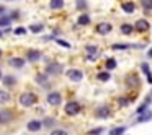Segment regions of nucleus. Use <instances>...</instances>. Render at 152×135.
Wrapping results in <instances>:
<instances>
[{
  "label": "nucleus",
  "instance_id": "obj_1",
  "mask_svg": "<svg viewBox=\"0 0 152 135\" xmlns=\"http://www.w3.org/2000/svg\"><path fill=\"white\" fill-rule=\"evenodd\" d=\"M36 103H38V96L31 91H26L20 96V104L23 106V108H31V106L36 104Z\"/></svg>",
  "mask_w": 152,
  "mask_h": 135
},
{
  "label": "nucleus",
  "instance_id": "obj_2",
  "mask_svg": "<svg viewBox=\"0 0 152 135\" xmlns=\"http://www.w3.org/2000/svg\"><path fill=\"white\" fill-rule=\"evenodd\" d=\"M85 54H87V59H88L90 62H95V60L100 57L98 46H87L85 47Z\"/></svg>",
  "mask_w": 152,
  "mask_h": 135
},
{
  "label": "nucleus",
  "instance_id": "obj_3",
  "mask_svg": "<svg viewBox=\"0 0 152 135\" xmlns=\"http://www.w3.org/2000/svg\"><path fill=\"white\" fill-rule=\"evenodd\" d=\"M67 78L72 80V82H75V83H79V82L83 80V72L79 70V69H69L67 70Z\"/></svg>",
  "mask_w": 152,
  "mask_h": 135
},
{
  "label": "nucleus",
  "instance_id": "obj_4",
  "mask_svg": "<svg viewBox=\"0 0 152 135\" xmlns=\"http://www.w3.org/2000/svg\"><path fill=\"white\" fill-rule=\"evenodd\" d=\"M79 112H80V104H79V103L70 101V103H67V104H66V114L75 116V114H79Z\"/></svg>",
  "mask_w": 152,
  "mask_h": 135
},
{
  "label": "nucleus",
  "instance_id": "obj_5",
  "mask_svg": "<svg viewBox=\"0 0 152 135\" xmlns=\"http://www.w3.org/2000/svg\"><path fill=\"white\" fill-rule=\"evenodd\" d=\"M46 72L49 73V75H59V73L62 72V65L57 64V62H51V64H48Z\"/></svg>",
  "mask_w": 152,
  "mask_h": 135
},
{
  "label": "nucleus",
  "instance_id": "obj_6",
  "mask_svg": "<svg viewBox=\"0 0 152 135\" xmlns=\"http://www.w3.org/2000/svg\"><path fill=\"white\" fill-rule=\"evenodd\" d=\"M110 114H111V109L108 106H100V108L95 109V116L98 119H106V117H110Z\"/></svg>",
  "mask_w": 152,
  "mask_h": 135
},
{
  "label": "nucleus",
  "instance_id": "obj_7",
  "mask_svg": "<svg viewBox=\"0 0 152 135\" xmlns=\"http://www.w3.org/2000/svg\"><path fill=\"white\" fill-rule=\"evenodd\" d=\"M134 30L139 31V33H144V31H147V30H149V21L144 20V18L137 20V21H136V25H134Z\"/></svg>",
  "mask_w": 152,
  "mask_h": 135
},
{
  "label": "nucleus",
  "instance_id": "obj_8",
  "mask_svg": "<svg viewBox=\"0 0 152 135\" xmlns=\"http://www.w3.org/2000/svg\"><path fill=\"white\" fill-rule=\"evenodd\" d=\"M48 103H49L51 106H59L61 104V95L57 91H53L48 95Z\"/></svg>",
  "mask_w": 152,
  "mask_h": 135
},
{
  "label": "nucleus",
  "instance_id": "obj_9",
  "mask_svg": "<svg viewBox=\"0 0 152 135\" xmlns=\"http://www.w3.org/2000/svg\"><path fill=\"white\" fill-rule=\"evenodd\" d=\"M139 77L134 75V73H131V75L126 77V85L129 86V88H136V86H139Z\"/></svg>",
  "mask_w": 152,
  "mask_h": 135
},
{
  "label": "nucleus",
  "instance_id": "obj_10",
  "mask_svg": "<svg viewBox=\"0 0 152 135\" xmlns=\"http://www.w3.org/2000/svg\"><path fill=\"white\" fill-rule=\"evenodd\" d=\"M113 30V26L110 23H98L96 25V33L98 34H108Z\"/></svg>",
  "mask_w": 152,
  "mask_h": 135
},
{
  "label": "nucleus",
  "instance_id": "obj_11",
  "mask_svg": "<svg viewBox=\"0 0 152 135\" xmlns=\"http://www.w3.org/2000/svg\"><path fill=\"white\" fill-rule=\"evenodd\" d=\"M12 119H13L12 111H0V124H8Z\"/></svg>",
  "mask_w": 152,
  "mask_h": 135
},
{
  "label": "nucleus",
  "instance_id": "obj_12",
  "mask_svg": "<svg viewBox=\"0 0 152 135\" xmlns=\"http://www.w3.org/2000/svg\"><path fill=\"white\" fill-rule=\"evenodd\" d=\"M39 57H41V52L36 49H30L26 52V59L30 60V62H36V60H39Z\"/></svg>",
  "mask_w": 152,
  "mask_h": 135
},
{
  "label": "nucleus",
  "instance_id": "obj_13",
  "mask_svg": "<svg viewBox=\"0 0 152 135\" xmlns=\"http://www.w3.org/2000/svg\"><path fill=\"white\" fill-rule=\"evenodd\" d=\"M26 127H28V130H30V132H39L41 127H43V122H41V121H30Z\"/></svg>",
  "mask_w": 152,
  "mask_h": 135
},
{
  "label": "nucleus",
  "instance_id": "obj_14",
  "mask_svg": "<svg viewBox=\"0 0 152 135\" xmlns=\"http://www.w3.org/2000/svg\"><path fill=\"white\" fill-rule=\"evenodd\" d=\"M10 65L15 67V69H21L25 65V60L21 57H13V59H10Z\"/></svg>",
  "mask_w": 152,
  "mask_h": 135
},
{
  "label": "nucleus",
  "instance_id": "obj_15",
  "mask_svg": "<svg viewBox=\"0 0 152 135\" xmlns=\"http://www.w3.org/2000/svg\"><path fill=\"white\" fill-rule=\"evenodd\" d=\"M12 99L10 93L5 91V90H0V104H5V103H8Z\"/></svg>",
  "mask_w": 152,
  "mask_h": 135
},
{
  "label": "nucleus",
  "instance_id": "obj_16",
  "mask_svg": "<svg viewBox=\"0 0 152 135\" xmlns=\"http://www.w3.org/2000/svg\"><path fill=\"white\" fill-rule=\"evenodd\" d=\"M151 103H152V98H151V96H147V98H145V101H144V104L139 106V108H137L136 114H142V112H145V109H147V106L151 104Z\"/></svg>",
  "mask_w": 152,
  "mask_h": 135
},
{
  "label": "nucleus",
  "instance_id": "obj_17",
  "mask_svg": "<svg viewBox=\"0 0 152 135\" xmlns=\"http://www.w3.org/2000/svg\"><path fill=\"white\" fill-rule=\"evenodd\" d=\"M49 7L53 8V10H61V8L64 7V0H51Z\"/></svg>",
  "mask_w": 152,
  "mask_h": 135
},
{
  "label": "nucleus",
  "instance_id": "obj_18",
  "mask_svg": "<svg viewBox=\"0 0 152 135\" xmlns=\"http://www.w3.org/2000/svg\"><path fill=\"white\" fill-rule=\"evenodd\" d=\"M2 82L5 83V86H13L15 83H17V78H15V77H12V75H5Z\"/></svg>",
  "mask_w": 152,
  "mask_h": 135
},
{
  "label": "nucleus",
  "instance_id": "obj_19",
  "mask_svg": "<svg viewBox=\"0 0 152 135\" xmlns=\"http://www.w3.org/2000/svg\"><path fill=\"white\" fill-rule=\"evenodd\" d=\"M141 69H142V72L145 73V77H147V82L152 85V73H151V69H149V65H147V64H142Z\"/></svg>",
  "mask_w": 152,
  "mask_h": 135
},
{
  "label": "nucleus",
  "instance_id": "obj_20",
  "mask_svg": "<svg viewBox=\"0 0 152 135\" xmlns=\"http://www.w3.org/2000/svg\"><path fill=\"white\" fill-rule=\"evenodd\" d=\"M123 10H124L126 13H132V12L136 10V5L132 4V2H124V4H123Z\"/></svg>",
  "mask_w": 152,
  "mask_h": 135
},
{
  "label": "nucleus",
  "instance_id": "obj_21",
  "mask_svg": "<svg viewBox=\"0 0 152 135\" xmlns=\"http://www.w3.org/2000/svg\"><path fill=\"white\" fill-rule=\"evenodd\" d=\"M151 119H152V112L145 111V112H142V116L137 117V122H145V121H151Z\"/></svg>",
  "mask_w": 152,
  "mask_h": 135
},
{
  "label": "nucleus",
  "instance_id": "obj_22",
  "mask_svg": "<svg viewBox=\"0 0 152 135\" xmlns=\"http://www.w3.org/2000/svg\"><path fill=\"white\" fill-rule=\"evenodd\" d=\"M142 8H144V13L147 15L152 10V0H142Z\"/></svg>",
  "mask_w": 152,
  "mask_h": 135
},
{
  "label": "nucleus",
  "instance_id": "obj_23",
  "mask_svg": "<svg viewBox=\"0 0 152 135\" xmlns=\"http://www.w3.org/2000/svg\"><path fill=\"white\" fill-rule=\"evenodd\" d=\"M96 78H98L100 82H108V80L111 78V75H110V72H100L98 75H96Z\"/></svg>",
  "mask_w": 152,
  "mask_h": 135
},
{
  "label": "nucleus",
  "instance_id": "obj_24",
  "mask_svg": "<svg viewBox=\"0 0 152 135\" xmlns=\"http://www.w3.org/2000/svg\"><path fill=\"white\" fill-rule=\"evenodd\" d=\"M88 23H90V17H88V15H82V17L79 18V25H80V26H87Z\"/></svg>",
  "mask_w": 152,
  "mask_h": 135
},
{
  "label": "nucleus",
  "instance_id": "obj_25",
  "mask_svg": "<svg viewBox=\"0 0 152 135\" xmlns=\"http://www.w3.org/2000/svg\"><path fill=\"white\" fill-rule=\"evenodd\" d=\"M132 31H134V28L131 26V25H121V33H124V34H131Z\"/></svg>",
  "mask_w": 152,
  "mask_h": 135
},
{
  "label": "nucleus",
  "instance_id": "obj_26",
  "mask_svg": "<svg viewBox=\"0 0 152 135\" xmlns=\"http://www.w3.org/2000/svg\"><path fill=\"white\" fill-rule=\"evenodd\" d=\"M126 132V127H116L113 130H110V135H123Z\"/></svg>",
  "mask_w": 152,
  "mask_h": 135
},
{
  "label": "nucleus",
  "instance_id": "obj_27",
  "mask_svg": "<svg viewBox=\"0 0 152 135\" xmlns=\"http://www.w3.org/2000/svg\"><path fill=\"white\" fill-rule=\"evenodd\" d=\"M43 25H41V23H36V25H31V26H30V31H31V33H39V31H43Z\"/></svg>",
  "mask_w": 152,
  "mask_h": 135
},
{
  "label": "nucleus",
  "instance_id": "obj_28",
  "mask_svg": "<svg viewBox=\"0 0 152 135\" xmlns=\"http://www.w3.org/2000/svg\"><path fill=\"white\" fill-rule=\"evenodd\" d=\"M105 65H106V69H108V70H113V69H116V60L115 59H108Z\"/></svg>",
  "mask_w": 152,
  "mask_h": 135
},
{
  "label": "nucleus",
  "instance_id": "obj_29",
  "mask_svg": "<svg viewBox=\"0 0 152 135\" xmlns=\"http://www.w3.org/2000/svg\"><path fill=\"white\" fill-rule=\"evenodd\" d=\"M128 47H131V46H129V44H113L111 49H115V51H123V49H128Z\"/></svg>",
  "mask_w": 152,
  "mask_h": 135
},
{
  "label": "nucleus",
  "instance_id": "obj_30",
  "mask_svg": "<svg viewBox=\"0 0 152 135\" xmlns=\"http://www.w3.org/2000/svg\"><path fill=\"white\" fill-rule=\"evenodd\" d=\"M46 80H48V77H46V75H43V73H39V75L36 77V82H38V83H41V85H43V83H46Z\"/></svg>",
  "mask_w": 152,
  "mask_h": 135
},
{
  "label": "nucleus",
  "instance_id": "obj_31",
  "mask_svg": "<svg viewBox=\"0 0 152 135\" xmlns=\"http://www.w3.org/2000/svg\"><path fill=\"white\" fill-rule=\"evenodd\" d=\"M10 25V18L5 17V18H0V26H8Z\"/></svg>",
  "mask_w": 152,
  "mask_h": 135
},
{
  "label": "nucleus",
  "instance_id": "obj_32",
  "mask_svg": "<svg viewBox=\"0 0 152 135\" xmlns=\"http://www.w3.org/2000/svg\"><path fill=\"white\" fill-rule=\"evenodd\" d=\"M49 135H67L66 130H61V129H56V130H53Z\"/></svg>",
  "mask_w": 152,
  "mask_h": 135
},
{
  "label": "nucleus",
  "instance_id": "obj_33",
  "mask_svg": "<svg viewBox=\"0 0 152 135\" xmlns=\"http://www.w3.org/2000/svg\"><path fill=\"white\" fill-rule=\"evenodd\" d=\"M118 101H119V106H128L129 104V99L128 98H119Z\"/></svg>",
  "mask_w": 152,
  "mask_h": 135
},
{
  "label": "nucleus",
  "instance_id": "obj_34",
  "mask_svg": "<svg viewBox=\"0 0 152 135\" xmlns=\"http://www.w3.org/2000/svg\"><path fill=\"white\" fill-rule=\"evenodd\" d=\"M25 33H26V30H25V28H17V30H15V34H20V36H23Z\"/></svg>",
  "mask_w": 152,
  "mask_h": 135
},
{
  "label": "nucleus",
  "instance_id": "obj_35",
  "mask_svg": "<svg viewBox=\"0 0 152 135\" xmlns=\"http://www.w3.org/2000/svg\"><path fill=\"white\" fill-rule=\"evenodd\" d=\"M57 44H61V46H64V47H70L69 43H66V41H61V39H57Z\"/></svg>",
  "mask_w": 152,
  "mask_h": 135
},
{
  "label": "nucleus",
  "instance_id": "obj_36",
  "mask_svg": "<svg viewBox=\"0 0 152 135\" xmlns=\"http://www.w3.org/2000/svg\"><path fill=\"white\" fill-rule=\"evenodd\" d=\"M102 134V129H96V130H90V135H98Z\"/></svg>",
  "mask_w": 152,
  "mask_h": 135
},
{
  "label": "nucleus",
  "instance_id": "obj_37",
  "mask_svg": "<svg viewBox=\"0 0 152 135\" xmlns=\"http://www.w3.org/2000/svg\"><path fill=\"white\" fill-rule=\"evenodd\" d=\"M53 124H54L53 119H48V121H44V125H53Z\"/></svg>",
  "mask_w": 152,
  "mask_h": 135
},
{
  "label": "nucleus",
  "instance_id": "obj_38",
  "mask_svg": "<svg viewBox=\"0 0 152 135\" xmlns=\"http://www.w3.org/2000/svg\"><path fill=\"white\" fill-rule=\"evenodd\" d=\"M5 12H7V8H5V7H0V15H5Z\"/></svg>",
  "mask_w": 152,
  "mask_h": 135
},
{
  "label": "nucleus",
  "instance_id": "obj_39",
  "mask_svg": "<svg viewBox=\"0 0 152 135\" xmlns=\"http://www.w3.org/2000/svg\"><path fill=\"white\" fill-rule=\"evenodd\" d=\"M147 56H149V57H152V49H151V51H149V52H147Z\"/></svg>",
  "mask_w": 152,
  "mask_h": 135
},
{
  "label": "nucleus",
  "instance_id": "obj_40",
  "mask_svg": "<svg viewBox=\"0 0 152 135\" xmlns=\"http://www.w3.org/2000/svg\"><path fill=\"white\" fill-rule=\"evenodd\" d=\"M0 80H4V77H2V72H0Z\"/></svg>",
  "mask_w": 152,
  "mask_h": 135
},
{
  "label": "nucleus",
  "instance_id": "obj_41",
  "mask_svg": "<svg viewBox=\"0 0 152 135\" xmlns=\"http://www.w3.org/2000/svg\"><path fill=\"white\" fill-rule=\"evenodd\" d=\"M0 57H2V49H0Z\"/></svg>",
  "mask_w": 152,
  "mask_h": 135
},
{
  "label": "nucleus",
  "instance_id": "obj_42",
  "mask_svg": "<svg viewBox=\"0 0 152 135\" xmlns=\"http://www.w3.org/2000/svg\"><path fill=\"white\" fill-rule=\"evenodd\" d=\"M0 36H2V33H0Z\"/></svg>",
  "mask_w": 152,
  "mask_h": 135
}]
</instances>
